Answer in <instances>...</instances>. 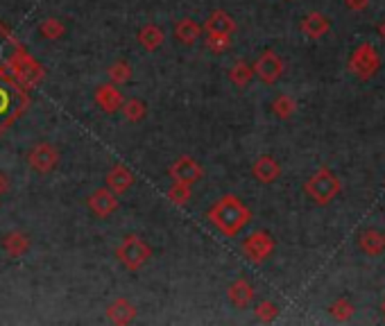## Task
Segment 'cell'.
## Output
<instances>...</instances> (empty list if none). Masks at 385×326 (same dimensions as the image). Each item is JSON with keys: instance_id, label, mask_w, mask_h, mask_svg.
<instances>
[{"instance_id": "cell-9", "label": "cell", "mask_w": 385, "mask_h": 326, "mask_svg": "<svg viewBox=\"0 0 385 326\" xmlns=\"http://www.w3.org/2000/svg\"><path fill=\"white\" fill-rule=\"evenodd\" d=\"M202 175H204V172H202V166L190 157L177 159L170 168V177L175 181H179V183H188V186L197 183L202 179Z\"/></svg>"}, {"instance_id": "cell-35", "label": "cell", "mask_w": 385, "mask_h": 326, "mask_svg": "<svg viewBox=\"0 0 385 326\" xmlns=\"http://www.w3.org/2000/svg\"><path fill=\"white\" fill-rule=\"evenodd\" d=\"M381 37H383V39H385V23H383V25H381Z\"/></svg>"}, {"instance_id": "cell-11", "label": "cell", "mask_w": 385, "mask_h": 326, "mask_svg": "<svg viewBox=\"0 0 385 326\" xmlns=\"http://www.w3.org/2000/svg\"><path fill=\"white\" fill-rule=\"evenodd\" d=\"M89 207L98 216H109V213H114L118 209V202H116V193L109 190V188H100L96 190L93 195L89 197Z\"/></svg>"}, {"instance_id": "cell-34", "label": "cell", "mask_w": 385, "mask_h": 326, "mask_svg": "<svg viewBox=\"0 0 385 326\" xmlns=\"http://www.w3.org/2000/svg\"><path fill=\"white\" fill-rule=\"evenodd\" d=\"M5 190H7V177L0 175V193H5Z\"/></svg>"}, {"instance_id": "cell-22", "label": "cell", "mask_w": 385, "mask_h": 326, "mask_svg": "<svg viewBox=\"0 0 385 326\" xmlns=\"http://www.w3.org/2000/svg\"><path fill=\"white\" fill-rule=\"evenodd\" d=\"M3 247L12 259H18L27 252L30 240H27V236H23V233H9V236L5 238V242H3Z\"/></svg>"}, {"instance_id": "cell-10", "label": "cell", "mask_w": 385, "mask_h": 326, "mask_svg": "<svg viewBox=\"0 0 385 326\" xmlns=\"http://www.w3.org/2000/svg\"><path fill=\"white\" fill-rule=\"evenodd\" d=\"M30 166H32L37 172H50L59 161V155L53 145L48 143H41V145H34V150L30 152Z\"/></svg>"}, {"instance_id": "cell-8", "label": "cell", "mask_w": 385, "mask_h": 326, "mask_svg": "<svg viewBox=\"0 0 385 326\" xmlns=\"http://www.w3.org/2000/svg\"><path fill=\"white\" fill-rule=\"evenodd\" d=\"M252 68H254V75H259V79L266 82V84H275L283 75V61L275 50H266Z\"/></svg>"}, {"instance_id": "cell-21", "label": "cell", "mask_w": 385, "mask_h": 326, "mask_svg": "<svg viewBox=\"0 0 385 326\" xmlns=\"http://www.w3.org/2000/svg\"><path fill=\"white\" fill-rule=\"evenodd\" d=\"M175 34H177V39L181 41V44L192 46V44H195V41L200 39L202 27H200L192 18H181L179 23L175 25Z\"/></svg>"}, {"instance_id": "cell-19", "label": "cell", "mask_w": 385, "mask_h": 326, "mask_svg": "<svg viewBox=\"0 0 385 326\" xmlns=\"http://www.w3.org/2000/svg\"><path fill=\"white\" fill-rule=\"evenodd\" d=\"M207 32H218V34H234V30H236V23H234V18H231L227 12H214L209 18H207Z\"/></svg>"}, {"instance_id": "cell-1", "label": "cell", "mask_w": 385, "mask_h": 326, "mask_svg": "<svg viewBox=\"0 0 385 326\" xmlns=\"http://www.w3.org/2000/svg\"><path fill=\"white\" fill-rule=\"evenodd\" d=\"M209 220L214 222V227L220 233L234 238V236H238V231H242V227L252 220V213L236 195H225L209 209Z\"/></svg>"}, {"instance_id": "cell-13", "label": "cell", "mask_w": 385, "mask_h": 326, "mask_svg": "<svg viewBox=\"0 0 385 326\" xmlns=\"http://www.w3.org/2000/svg\"><path fill=\"white\" fill-rule=\"evenodd\" d=\"M229 301L236 306V308H247V306L254 301V285L247 279H238L231 283L229 288Z\"/></svg>"}, {"instance_id": "cell-32", "label": "cell", "mask_w": 385, "mask_h": 326, "mask_svg": "<svg viewBox=\"0 0 385 326\" xmlns=\"http://www.w3.org/2000/svg\"><path fill=\"white\" fill-rule=\"evenodd\" d=\"M109 75H111V82L120 84V82H127L131 77V68H129V64H125V61H118V64L109 68Z\"/></svg>"}, {"instance_id": "cell-16", "label": "cell", "mask_w": 385, "mask_h": 326, "mask_svg": "<svg viewBox=\"0 0 385 326\" xmlns=\"http://www.w3.org/2000/svg\"><path fill=\"white\" fill-rule=\"evenodd\" d=\"M96 100H98V105L103 107L105 111H109V114L123 107V93H120V91L116 86H111V84L100 86L98 93H96Z\"/></svg>"}, {"instance_id": "cell-33", "label": "cell", "mask_w": 385, "mask_h": 326, "mask_svg": "<svg viewBox=\"0 0 385 326\" xmlns=\"http://www.w3.org/2000/svg\"><path fill=\"white\" fill-rule=\"evenodd\" d=\"M347 3V9H351V12H363V9L370 7V0H344Z\"/></svg>"}, {"instance_id": "cell-30", "label": "cell", "mask_w": 385, "mask_h": 326, "mask_svg": "<svg viewBox=\"0 0 385 326\" xmlns=\"http://www.w3.org/2000/svg\"><path fill=\"white\" fill-rule=\"evenodd\" d=\"M279 315V306L275 304V301H261L259 306H256V318L261 320V322H272Z\"/></svg>"}, {"instance_id": "cell-24", "label": "cell", "mask_w": 385, "mask_h": 326, "mask_svg": "<svg viewBox=\"0 0 385 326\" xmlns=\"http://www.w3.org/2000/svg\"><path fill=\"white\" fill-rule=\"evenodd\" d=\"M229 77H231V82H234V84H238V86H247L249 82H252V77H254V68L247 66L245 61H238V64L231 66Z\"/></svg>"}, {"instance_id": "cell-27", "label": "cell", "mask_w": 385, "mask_h": 326, "mask_svg": "<svg viewBox=\"0 0 385 326\" xmlns=\"http://www.w3.org/2000/svg\"><path fill=\"white\" fill-rule=\"evenodd\" d=\"M64 32H66V27L62 25V20H57V18H46L41 23V34L50 41L59 39Z\"/></svg>"}, {"instance_id": "cell-18", "label": "cell", "mask_w": 385, "mask_h": 326, "mask_svg": "<svg viewBox=\"0 0 385 326\" xmlns=\"http://www.w3.org/2000/svg\"><path fill=\"white\" fill-rule=\"evenodd\" d=\"M131 183H134V175H131V172L125 166H116L114 170H109V175H107L109 190L125 193V190H129Z\"/></svg>"}, {"instance_id": "cell-17", "label": "cell", "mask_w": 385, "mask_h": 326, "mask_svg": "<svg viewBox=\"0 0 385 326\" xmlns=\"http://www.w3.org/2000/svg\"><path fill=\"white\" fill-rule=\"evenodd\" d=\"M107 318L116 324H129L136 318V308L134 304H129L127 299H118L107 308Z\"/></svg>"}, {"instance_id": "cell-26", "label": "cell", "mask_w": 385, "mask_h": 326, "mask_svg": "<svg viewBox=\"0 0 385 326\" xmlns=\"http://www.w3.org/2000/svg\"><path fill=\"white\" fill-rule=\"evenodd\" d=\"M123 114H125L127 120L138 122V120H143V118H145L148 107H145L141 100H129V102H125V105H123Z\"/></svg>"}, {"instance_id": "cell-5", "label": "cell", "mask_w": 385, "mask_h": 326, "mask_svg": "<svg viewBox=\"0 0 385 326\" xmlns=\"http://www.w3.org/2000/svg\"><path fill=\"white\" fill-rule=\"evenodd\" d=\"M150 247L141 240L138 236H125V240L120 242V247L116 249V256L118 261L125 265L127 270H141L143 265L150 261Z\"/></svg>"}, {"instance_id": "cell-2", "label": "cell", "mask_w": 385, "mask_h": 326, "mask_svg": "<svg viewBox=\"0 0 385 326\" xmlns=\"http://www.w3.org/2000/svg\"><path fill=\"white\" fill-rule=\"evenodd\" d=\"M27 93L23 84L12 73L0 70V131H5L12 122L27 109Z\"/></svg>"}, {"instance_id": "cell-14", "label": "cell", "mask_w": 385, "mask_h": 326, "mask_svg": "<svg viewBox=\"0 0 385 326\" xmlns=\"http://www.w3.org/2000/svg\"><path fill=\"white\" fill-rule=\"evenodd\" d=\"M23 46L18 44V41L12 37V32L5 27V25H0V70H7L9 66V61L14 59V55L21 50Z\"/></svg>"}, {"instance_id": "cell-23", "label": "cell", "mask_w": 385, "mask_h": 326, "mask_svg": "<svg viewBox=\"0 0 385 326\" xmlns=\"http://www.w3.org/2000/svg\"><path fill=\"white\" fill-rule=\"evenodd\" d=\"M164 32L157 27V25H145L143 30L138 32V41H141V46L148 48V50H157L161 44H164Z\"/></svg>"}, {"instance_id": "cell-31", "label": "cell", "mask_w": 385, "mask_h": 326, "mask_svg": "<svg viewBox=\"0 0 385 326\" xmlns=\"http://www.w3.org/2000/svg\"><path fill=\"white\" fill-rule=\"evenodd\" d=\"M170 200L177 204V207H181V204H186L188 200H190V186L188 183H179V181H175V186L170 188Z\"/></svg>"}, {"instance_id": "cell-28", "label": "cell", "mask_w": 385, "mask_h": 326, "mask_svg": "<svg viewBox=\"0 0 385 326\" xmlns=\"http://www.w3.org/2000/svg\"><path fill=\"white\" fill-rule=\"evenodd\" d=\"M331 315L338 322H347L351 315H353V304L349 299H338L336 304L331 306Z\"/></svg>"}, {"instance_id": "cell-29", "label": "cell", "mask_w": 385, "mask_h": 326, "mask_svg": "<svg viewBox=\"0 0 385 326\" xmlns=\"http://www.w3.org/2000/svg\"><path fill=\"white\" fill-rule=\"evenodd\" d=\"M207 46L214 50V53H225L231 46V34H218V32H209Z\"/></svg>"}, {"instance_id": "cell-7", "label": "cell", "mask_w": 385, "mask_h": 326, "mask_svg": "<svg viewBox=\"0 0 385 326\" xmlns=\"http://www.w3.org/2000/svg\"><path fill=\"white\" fill-rule=\"evenodd\" d=\"M242 252L247 254V259L252 263H263L275 252V238H272L268 231H254L242 242Z\"/></svg>"}, {"instance_id": "cell-25", "label": "cell", "mask_w": 385, "mask_h": 326, "mask_svg": "<svg viewBox=\"0 0 385 326\" xmlns=\"http://www.w3.org/2000/svg\"><path fill=\"white\" fill-rule=\"evenodd\" d=\"M295 109H297V105H295V100H292L290 96H279L275 102H272V111L279 116V118H290L292 114H295Z\"/></svg>"}, {"instance_id": "cell-15", "label": "cell", "mask_w": 385, "mask_h": 326, "mask_svg": "<svg viewBox=\"0 0 385 326\" xmlns=\"http://www.w3.org/2000/svg\"><path fill=\"white\" fill-rule=\"evenodd\" d=\"M254 177L259 179V181H263V183H272L275 179H279V175H281V166H279V161L277 159H272V157H261V159H256V163H254Z\"/></svg>"}, {"instance_id": "cell-36", "label": "cell", "mask_w": 385, "mask_h": 326, "mask_svg": "<svg viewBox=\"0 0 385 326\" xmlns=\"http://www.w3.org/2000/svg\"><path fill=\"white\" fill-rule=\"evenodd\" d=\"M383 313H385V301H383Z\"/></svg>"}, {"instance_id": "cell-4", "label": "cell", "mask_w": 385, "mask_h": 326, "mask_svg": "<svg viewBox=\"0 0 385 326\" xmlns=\"http://www.w3.org/2000/svg\"><path fill=\"white\" fill-rule=\"evenodd\" d=\"M381 68V57L377 53V48H374L372 44H360L356 50H353V55L349 57V70L356 77L360 79H370L379 73Z\"/></svg>"}, {"instance_id": "cell-6", "label": "cell", "mask_w": 385, "mask_h": 326, "mask_svg": "<svg viewBox=\"0 0 385 326\" xmlns=\"http://www.w3.org/2000/svg\"><path fill=\"white\" fill-rule=\"evenodd\" d=\"M7 70H9V73H12L18 82H21V84H25V86H37L39 82L44 79V68L39 66L37 61H34L32 57H30L23 48L14 55L12 61H9Z\"/></svg>"}, {"instance_id": "cell-37", "label": "cell", "mask_w": 385, "mask_h": 326, "mask_svg": "<svg viewBox=\"0 0 385 326\" xmlns=\"http://www.w3.org/2000/svg\"><path fill=\"white\" fill-rule=\"evenodd\" d=\"M383 236H385V233H383Z\"/></svg>"}, {"instance_id": "cell-20", "label": "cell", "mask_w": 385, "mask_h": 326, "mask_svg": "<svg viewBox=\"0 0 385 326\" xmlns=\"http://www.w3.org/2000/svg\"><path fill=\"white\" fill-rule=\"evenodd\" d=\"M358 244L365 254H370V256H379V254H383V249H385V236L377 229H370V231L360 233Z\"/></svg>"}, {"instance_id": "cell-12", "label": "cell", "mask_w": 385, "mask_h": 326, "mask_svg": "<svg viewBox=\"0 0 385 326\" xmlns=\"http://www.w3.org/2000/svg\"><path fill=\"white\" fill-rule=\"evenodd\" d=\"M331 30V20L329 16H324L320 12H311L306 18L301 20V32L308 39H320Z\"/></svg>"}, {"instance_id": "cell-3", "label": "cell", "mask_w": 385, "mask_h": 326, "mask_svg": "<svg viewBox=\"0 0 385 326\" xmlns=\"http://www.w3.org/2000/svg\"><path fill=\"white\" fill-rule=\"evenodd\" d=\"M304 190H306V195L311 200H315L318 204H329L340 193V179L324 166L306 181Z\"/></svg>"}]
</instances>
